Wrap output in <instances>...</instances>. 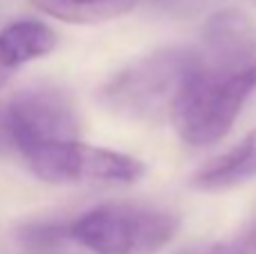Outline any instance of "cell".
I'll list each match as a JSON object with an SVG mask.
<instances>
[{
  "label": "cell",
  "mask_w": 256,
  "mask_h": 254,
  "mask_svg": "<svg viewBox=\"0 0 256 254\" xmlns=\"http://www.w3.org/2000/svg\"><path fill=\"white\" fill-rule=\"evenodd\" d=\"M196 74L194 48H164L135 58L102 88V104L126 120L176 124Z\"/></svg>",
  "instance_id": "6da1fadb"
},
{
  "label": "cell",
  "mask_w": 256,
  "mask_h": 254,
  "mask_svg": "<svg viewBox=\"0 0 256 254\" xmlns=\"http://www.w3.org/2000/svg\"><path fill=\"white\" fill-rule=\"evenodd\" d=\"M176 232V214L128 202L99 205L70 223V238L94 254H155Z\"/></svg>",
  "instance_id": "7a4b0ae2"
},
{
  "label": "cell",
  "mask_w": 256,
  "mask_h": 254,
  "mask_svg": "<svg viewBox=\"0 0 256 254\" xmlns=\"http://www.w3.org/2000/svg\"><path fill=\"white\" fill-rule=\"evenodd\" d=\"M254 88L256 63L240 72H209L200 68L196 56L194 84L176 122L182 140L194 146H207L222 140Z\"/></svg>",
  "instance_id": "3957f363"
},
{
  "label": "cell",
  "mask_w": 256,
  "mask_h": 254,
  "mask_svg": "<svg viewBox=\"0 0 256 254\" xmlns=\"http://www.w3.org/2000/svg\"><path fill=\"white\" fill-rule=\"evenodd\" d=\"M27 166L45 182H135L144 176V162L126 153L90 144L56 142L32 148L25 156Z\"/></svg>",
  "instance_id": "277c9868"
},
{
  "label": "cell",
  "mask_w": 256,
  "mask_h": 254,
  "mask_svg": "<svg viewBox=\"0 0 256 254\" xmlns=\"http://www.w3.org/2000/svg\"><path fill=\"white\" fill-rule=\"evenodd\" d=\"M4 115L12 130L16 153L79 138L76 108L63 90L27 88L4 104Z\"/></svg>",
  "instance_id": "5b68a950"
},
{
  "label": "cell",
  "mask_w": 256,
  "mask_h": 254,
  "mask_svg": "<svg viewBox=\"0 0 256 254\" xmlns=\"http://www.w3.org/2000/svg\"><path fill=\"white\" fill-rule=\"evenodd\" d=\"M202 70L240 72L256 63V27L238 9L214 14L202 27V40L196 48Z\"/></svg>",
  "instance_id": "8992f818"
},
{
  "label": "cell",
  "mask_w": 256,
  "mask_h": 254,
  "mask_svg": "<svg viewBox=\"0 0 256 254\" xmlns=\"http://www.w3.org/2000/svg\"><path fill=\"white\" fill-rule=\"evenodd\" d=\"M252 178H256V130L248 133L230 151L207 162L191 178V184L202 192H222Z\"/></svg>",
  "instance_id": "52a82bcc"
},
{
  "label": "cell",
  "mask_w": 256,
  "mask_h": 254,
  "mask_svg": "<svg viewBox=\"0 0 256 254\" xmlns=\"http://www.w3.org/2000/svg\"><path fill=\"white\" fill-rule=\"evenodd\" d=\"M56 48V34L40 20H16L0 30V61L7 68L25 66Z\"/></svg>",
  "instance_id": "ba28073f"
},
{
  "label": "cell",
  "mask_w": 256,
  "mask_h": 254,
  "mask_svg": "<svg viewBox=\"0 0 256 254\" xmlns=\"http://www.w3.org/2000/svg\"><path fill=\"white\" fill-rule=\"evenodd\" d=\"M36 9L66 22H99L124 16L140 0H30Z\"/></svg>",
  "instance_id": "9c48e42d"
},
{
  "label": "cell",
  "mask_w": 256,
  "mask_h": 254,
  "mask_svg": "<svg viewBox=\"0 0 256 254\" xmlns=\"http://www.w3.org/2000/svg\"><path fill=\"white\" fill-rule=\"evenodd\" d=\"M68 236H70V225L54 223V220H34L18 230V238L30 254L58 250L61 241Z\"/></svg>",
  "instance_id": "30bf717a"
},
{
  "label": "cell",
  "mask_w": 256,
  "mask_h": 254,
  "mask_svg": "<svg viewBox=\"0 0 256 254\" xmlns=\"http://www.w3.org/2000/svg\"><path fill=\"white\" fill-rule=\"evenodd\" d=\"M178 254H256V218L238 234L222 241L202 243L196 248H186Z\"/></svg>",
  "instance_id": "8fae6325"
},
{
  "label": "cell",
  "mask_w": 256,
  "mask_h": 254,
  "mask_svg": "<svg viewBox=\"0 0 256 254\" xmlns=\"http://www.w3.org/2000/svg\"><path fill=\"white\" fill-rule=\"evenodd\" d=\"M16 153V144H14L12 130L7 124V115H4V106H0V158H7Z\"/></svg>",
  "instance_id": "7c38bea8"
},
{
  "label": "cell",
  "mask_w": 256,
  "mask_h": 254,
  "mask_svg": "<svg viewBox=\"0 0 256 254\" xmlns=\"http://www.w3.org/2000/svg\"><path fill=\"white\" fill-rule=\"evenodd\" d=\"M12 68H7V66H4V63L2 61H0V86H2L4 84V81H7L9 79V74H12Z\"/></svg>",
  "instance_id": "4fadbf2b"
},
{
  "label": "cell",
  "mask_w": 256,
  "mask_h": 254,
  "mask_svg": "<svg viewBox=\"0 0 256 254\" xmlns=\"http://www.w3.org/2000/svg\"><path fill=\"white\" fill-rule=\"evenodd\" d=\"M36 254H61L58 250H52V252H36Z\"/></svg>",
  "instance_id": "5bb4252c"
},
{
  "label": "cell",
  "mask_w": 256,
  "mask_h": 254,
  "mask_svg": "<svg viewBox=\"0 0 256 254\" xmlns=\"http://www.w3.org/2000/svg\"><path fill=\"white\" fill-rule=\"evenodd\" d=\"M178 2H202V0H178Z\"/></svg>",
  "instance_id": "9a60e30c"
}]
</instances>
